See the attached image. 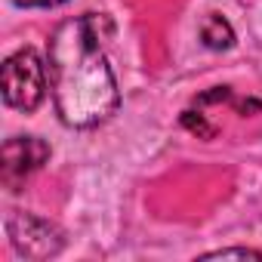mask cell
Here are the masks:
<instances>
[{"mask_svg":"<svg viewBox=\"0 0 262 262\" xmlns=\"http://www.w3.org/2000/svg\"><path fill=\"white\" fill-rule=\"evenodd\" d=\"M111 22L96 13L62 22L47 47L50 90L56 114L71 129H93L114 117L120 105L117 77L105 56Z\"/></svg>","mask_w":262,"mask_h":262,"instance_id":"obj_1","label":"cell"},{"mask_svg":"<svg viewBox=\"0 0 262 262\" xmlns=\"http://www.w3.org/2000/svg\"><path fill=\"white\" fill-rule=\"evenodd\" d=\"M0 93H4L7 108L25 114L40 108V102L47 99V65L37 50L25 47L7 56L4 68H0Z\"/></svg>","mask_w":262,"mask_h":262,"instance_id":"obj_2","label":"cell"},{"mask_svg":"<svg viewBox=\"0 0 262 262\" xmlns=\"http://www.w3.org/2000/svg\"><path fill=\"white\" fill-rule=\"evenodd\" d=\"M4 228H7L13 250L25 259L40 262V259H53L65 250V231L43 216L25 213V210H7Z\"/></svg>","mask_w":262,"mask_h":262,"instance_id":"obj_3","label":"cell"},{"mask_svg":"<svg viewBox=\"0 0 262 262\" xmlns=\"http://www.w3.org/2000/svg\"><path fill=\"white\" fill-rule=\"evenodd\" d=\"M50 161V145L37 136H13L0 151V182L10 191H19L31 173Z\"/></svg>","mask_w":262,"mask_h":262,"instance_id":"obj_4","label":"cell"},{"mask_svg":"<svg viewBox=\"0 0 262 262\" xmlns=\"http://www.w3.org/2000/svg\"><path fill=\"white\" fill-rule=\"evenodd\" d=\"M198 34H201V43H204L207 50L222 53V50H231V47H234V28H231L228 19L219 16V13H207Z\"/></svg>","mask_w":262,"mask_h":262,"instance_id":"obj_5","label":"cell"},{"mask_svg":"<svg viewBox=\"0 0 262 262\" xmlns=\"http://www.w3.org/2000/svg\"><path fill=\"white\" fill-rule=\"evenodd\" d=\"M201 259H262V253L259 250H250V247H222V250L204 253Z\"/></svg>","mask_w":262,"mask_h":262,"instance_id":"obj_6","label":"cell"},{"mask_svg":"<svg viewBox=\"0 0 262 262\" xmlns=\"http://www.w3.org/2000/svg\"><path fill=\"white\" fill-rule=\"evenodd\" d=\"M182 123L191 129V133H198L201 139H213V136H216V126H210L201 111H198V114H194V111H185V114H182Z\"/></svg>","mask_w":262,"mask_h":262,"instance_id":"obj_7","label":"cell"},{"mask_svg":"<svg viewBox=\"0 0 262 262\" xmlns=\"http://www.w3.org/2000/svg\"><path fill=\"white\" fill-rule=\"evenodd\" d=\"M16 7H22V10H50V7H62V4H68V0H13Z\"/></svg>","mask_w":262,"mask_h":262,"instance_id":"obj_8","label":"cell"}]
</instances>
